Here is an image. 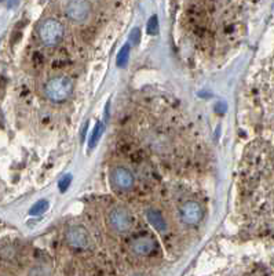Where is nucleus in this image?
Segmentation results:
<instances>
[{
    "label": "nucleus",
    "instance_id": "f257e3e1",
    "mask_svg": "<svg viewBox=\"0 0 274 276\" xmlns=\"http://www.w3.org/2000/svg\"><path fill=\"white\" fill-rule=\"evenodd\" d=\"M72 90H73V82L68 76H57L50 79L44 87L47 98L54 102H64L71 96Z\"/></svg>",
    "mask_w": 274,
    "mask_h": 276
},
{
    "label": "nucleus",
    "instance_id": "f03ea898",
    "mask_svg": "<svg viewBox=\"0 0 274 276\" xmlns=\"http://www.w3.org/2000/svg\"><path fill=\"white\" fill-rule=\"evenodd\" d=\"M39 37L48 47L57 46L64 37V25L57 19H46L39 26Z\"/></svg>",
    "mask_w": 274,
    "mask_h": 276
},
{
    "label": "nucleus",
    "instance_id": "7ed1b4c3",
    "mask_svg": "<svg viewBox=\"0 0 274 276\" xmlns=\"http://www.w3.org/2000/svg\"><path fill=\"white\" fill-rule=\"evenodd\" d=\"M110 181L116 189L119 191H128L134 186V175L125 167H114L110 173Z\"/></svg>",
    "mask_w": 274,
    "mask_h": 276
},
{
    "label": "nucleus",
    "instance_id": "20e7f679",
    "mask_svg": "<svg viewBox=\"0 0 274 276\" xmlns=\"http://www.w3.org/2000/svg\"><path fill=\"white\" fill-rule=\"evenodd\" d=\"M91 11L89 0H71L66 6V15L76 22H83Z\"/></svg>",
    "mask_w": 274,
    "mask_h": 276
},
{
    "label": "nucleus",
    "instance_id": "39448f33",
    "mask_svg": "<svg viewBox=\"0 0 274 276\" xmlns=\"http://www.w3.org/2000/svg\"><path fill=\"white\" fill-rule=\"evenodd\" d=\"M109 222L116 232H127L132 227L131 214L124 209H114L110 211Z\"/></svg>",
    "mask_w": 274,
    "mask_h": 276
},
{
    "label": "nucleus",
    "instance_id": "423d86ee",
    "mask_svg": "<svg viewBox=\"0 0 274 276\" xmlns=\"http://www.w3.org/2000/svg\"><path fill=\"white\" fill-rule=\"evenodd\" d=\"M66 240L75 249H87L90 246V236L87 229L80 225H73L66 232Z\"/></svg>",
    "mask_w": 274,
    "mask_h": 276
},
{
    "label": "nucleus",
    "instance_id": "0eeeda50",
    "mask_svg": "<svg viewBox=\"0 0 274 276\" xmlns=\"http://www.w3.org/2000/svg\"><path fill=\"white\" fill-rule=\"evenodd\" d=\"M181 217L182 221L187 225H194L201 221L203 218V209L197 202H186L181 209Z\"/></svg>",
    "mask_w": 274,
    "mask_h": 276
},
{
    "label": "nucleus",
    "instance_id": "6e6552de",
    "mask_svg": "<svg viewBox=\"0 0 274 276\" xmlns=\"http://www.w3.org/2000/svg\"><path fill=\"white\" fill-rule=\"evenodd\" d=\"M156 242L150 236H139L134 239L131 245L132 252L137 256H149L150 253L155 250Z\"/></svg>",
    "mask_w": 274,
    "mask_h": 276
},
{
    "label": "nucleus",
    "instance_id": "1a4fd4ad",
    "mask_svg": "<svg viewBox=\"0 0 274 276\" xmlns=\"http://www.w3.org/2000/svg\"><path fill=\"white\" fill-rule=\"evenodd\" d=\"M146 218H148L149 224L156 231H159V232H166L167 231V222H166L164 217L159 210H153V209L148 210L146 211Z\"/></svg>",
    "mask_w": 274,
    "mask_h": 276
},
{
    "label": "nucleus",
    "instance_id": "9d476101",
    "mask_svg": "<svg viewBox=\"0 0 274 276\" xmlns=\"http://www.w3.org/2000/svg\"><path fill=\"white\" fill-rule=\"evenodd\" d=\"M102 133H103V125H102V122H96L95 127H94V130H92L91 136H90V148H95L98 141L101 139Z\"/></svg>",
    "mask_w": 274,
    "mask_h": 276
},
{
    "label": "nucleus",
    "instance_id": "9b49d317",
    "mask_svg": "<svg viewBox=\"0 0 274 276\" xmlns=\"http://www.w3.org/2000/svg\"><path fill=\"white\" fill-rule=\"evenodd\" d=\"M48 209V202L46 199H42L39 202H36L32 207H30L29 214L30 216H42L43 213H46Z\"/></svg>",
    "mask_w": 274,
    "mask_h": 276
},
{
    "label": "nucleus",
    "instance_id": "f8f14e48",
    "mask_svg": "<svg viewBox=\"0 0 274 276\" xmlns=\"http://www.w3.org/2000/svg\"><path fill=\"white\" fill-rule=\"evenodd\" d=\"M128 55H130V46H128V44H125V46H123V48L119 51V54H117V60H116L117 65L119 66L127 65Z\"/></svg>",
    "mask_w": 274,
    "mask_h": 276
},
{
    "label": "nucleus",
    "instance_id": "ddd939ff",
    "mask_svg": "<svg viewBox=\"0 0 274 276\" xmlns=\"http://www.w3.org/2000/svg\"><path fill=\"white\" fill-rule=\"evenodd\" d=\"M146 32L150 36H155L159 33V18H157V15L150 17V19L148 21V26H146Z\"/></svg>",
    "mask_w": 274,
    "mask_h": 276
},
{
    "label": "nucleus",
    "instance_id": "4468645a",
    "mask_svg": "<svg viewBox=\"0 0 274 276\" xmlns=\"http://www.w3.org/2000/svg\"><path fill=\"white\" fill-rule=\"evenodd\" d=\"M71 181H72V175L71 174L64 175V177L61 178L60 182H58V188H60L61 192H65L66 189L69 188V185H71Z\"/></svg>",
    "mask_w": 274,
    "mask_h": 276
},
{
    "label": "nucleus",
    "instance_id": "2eb2a0df",
    "mask_svg": "<svg viewBox=\"0 0 274 276\" xmlns=\"http://www.w3.org/2000/svg\"><path fill=\"white\" fill-rule=\"evenodd\" d=\"M139 37H141V30L135 28L131 30V35H130V42L134 43V46H137L139 43Z\"/></svg>",
    "mask_w": 274,
    "mask_h": 276
},
{
    "label": "nucleus",
    "instance_id": "dca6fc26",
    "mask_svg": "<svg viewBox=\"0 0 274 276\" xmlns=\"http://www.w3.org/2000/svg\"><path fill=\"white\" fill-rule=\"evenodd\" d=\"M87 126H89V122H86V123H84L83 129H82V141H83L84 138H86V134H87Z\"/></svg>",
    "mask_w": 274,
    "mask_h": 276
},
{
    "label": "nucleus",
    "instance_id": "f3484780",
    "mask_svg": "<svg viewBox=\"0 0 274 276\" xmlns=\"http://www.w3.org/2000/svg\"><path fill=\"white\" fill-rule=\"evenodd\" d=\"M0 1H3V0H0Z\"/></svg>",
    "mask_w": 274,
    "mask_h": 276
}]
</instances>
